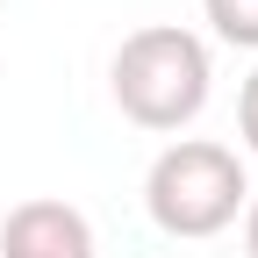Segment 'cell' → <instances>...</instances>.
Listing matches in <instances>:
<instances>
[{"label": "cell", "mask_w": 258, "mask_h": 258, "mask_svg": "<svg viewBox=\"0 0 258 258\" xmlns=\"http://www.w3.org/2000/svg\"><path fill=\"white\" fill-rule=\"evenodd\" d=\"M201 15L215 22V36H222V43L258 50V0H201Z\"/></svg>", "instance_id": "obj_4"}, {"label": "cell", "mask_w": 258, "mask_h": 258, "mask_svg": "<svg viewBox=\"0 0 258 258\" xmlns=\"http://www.w3.org/2000/svg\"><path fill=\"white\" fill-rule=\"evenodd\" d=\"M0 258H93V222L72 201H22L0 222Z\"/></svg>", "instance_id": "obj_3"}, {"label": "cell", "mask_w": 258, "mask_h": 258, "mask_svg": "<svg viewBox=\"0 0 258 258\" xmlns=\"http://www.w3.org/2000/svg\"><path fill=\"white\" fill-rule=\"evenodd\" d=\"M244 251L258 258V194H251V201H244Z\"/></svg>", "instance_id": "obj_6"}, {"label": "cell", "mask_w": 258, "mask_h": 258, "mask_svg": "<svg viewBox=\"0 0 258 258\" xmlns=\"http://www.w3.org/2000/svg\"><path fill=\"white\" fill-rule=\"evenodd\" d=\"M115 108L137 122V129H158L172 137L194 115L208 108V43L179 22H151V29H129L122 50H115Z\"/></svg>", "instance_id": "obj_1"}, {"label": "cell", "mask_w": 258, "mask_h": 258, "mask_svg": "<svg viewBox=\"0 0 258 258\" xmlns=\"http://www.w3.org/2000/svg\"><path fill=\"white\" fill-rule=\"evenodd\" d=\"M237 137H244V151L258 158V72H251L244 93H237Z\"/></svg>", "instance_id": "obj_5"}, {"label": "cell", "mask_w": 258, "mask_h": 258, "mask_svg": "<svg viewBox=\"0 0 258 258\" xmlns=\"http://www.w3.org/2000/svg\"><path fill=\"white\" fill-rule=\"evenodd\" d=\"M244 201H251L244 158L230 144H208V137L165 144L144 172V208L165 237H215L244 215Z\"/></svg>", "instance_id": "obj_2"}]
</instances>
